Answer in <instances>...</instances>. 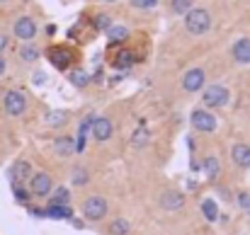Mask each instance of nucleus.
<instances>
[{
    "label": "nucleus",
    "instance_id": "f257e3e1",
    "mask_svg": "<svg viewBox=\"0 0 250 235\" xmlns=\"http://www.w3.org/2000/svg\"><path fill=\"white\" fill-rule=\"evenodd\" d=\"M185 27H187L189 34H204V32H209V27H211V17H209L207 10L194 7V10H189V12L185 15Z\"/></svg>",
    "mask_w": 250,
    "mask_h": 235
},
{
    "label": "nucleus",
    "instance_id": "f03ea898",
    "mask_svg": "<svg viewBox=\"0 0 250 235\" xmlns=\"http://www.w3.org/2000/svg\"><path fill=\"white\" fill-rule=\"evenodd\" d=\"M229 99H231V92H229L226 87H221V85H209V87L204 90V95H202V102H204V107H209V109L224 107V104H229Z\"/></svg>",
    "mask_w": 250,
    "mask_h": 235
},
{
    "label": "nucleus",
    "instance_id": "7ed1b4c3",
    "mask_svg": "<svg viewBox=\"0 0 250 235\" xmlns=\"http://www.w3.org/2000/svg\"><path fill=\"white\" fill-rule=\"evenodd\" d=\"M83 216L87 221H100V218H104L107 216V211H109V206H107V201L102 199V196H87L83 201Z\"/></svg>",
    "mask_w": 250,
    "mask_h": 235
},
{
    "label": "nucleus",
    "instance_id": "20e7f679",
    "mask_svg": "<svg viewBox=\"0 0 250 235\" xmlns=\"http://www.w3.org/2000/svg\"><path fill=\"white\" fill-rule=\"evenodd\" d=\"M192 126H194L197 131H202V134H211V131L216 129V119H214V114H209L207 109H194V112H192Z\"/></svg>",
    "mask_w": 250,
    "mask_h": 235
},
{
    "label": "nucleus",
    "instance_id": "39448f33",
    "mask_svg": "<svg viewBox=\"0 0 250 235\" xmlns=\"http://www.w3.org/2000/svg\"><path fill=\"white\" fill-rule=\"evenodd\" d=\"M24 107H27V99H24L22 92H17V90L5 92V112H7L10 117H20V114L24 112Z\"/></svg>",
    "mask_w": 250,
    "mask_h": 235
},
{
    "label": "nucleus",
    "instance_id": "423d86ee",
    "mask_svg": "<svg viewBox=\"0 0 250 235\" xmlns=\"http://www.w3.org/2000/svg\"><path fill=\"white\" fill-rule=\"evenodd\" d=\"M29 192L34 196H49L51 194V177L46 172H37L29 179Z\"/></svg>",
    "mask_w": 250,
    "mask_h": 235
},
{
    "label": "nucleus",
    "instance_id": "0eeeda50",
    "mask_svg": "<svg viewBox=\"0 0 250 235\" xmlns=\"http://www.w3.org/2000/svg\"><path fill=\"white\" fill-rule=\"evenodd\" d=\"M92 138L95 141H109L112 138V134H114V126H112V121L109 119H104V117H97V119H92Z\"/></svg>",
    "mask_w": 250,
    "mask_h": 235
},
{
    "label": "nucleus",
    "instance_id": "6e6552de",
    "mask_svg": "<svg viewBox=\"0 0 250 235\" xmlns=\"http://www.w3.org/2000/svg\"><path fill=\"white\" fill-rule=\"evenodd\" d=\"M202 87H204V71L202 68H192V71L185 73V78H182L185 92H199Z\"/></svg>",
    "mask_w": 250,
    "mask_h": 235
},
{
    "label": "nucleus",
    "instance_id": "1a4fd4ad",
    "mask_svg": "<svg viewBox=\"0 0 250 235\" xmlns=\"http://www.w3.org/2000/svg\"><path fill=\"white\" fill-rule=\"evenodd\" d=\"M161 206H163L166 211H182L185 196H182L180 192H175V189H167V192L161 194Z\"/></svg>",
    "mask_w": 250,
    "mask_h": 235
},
{
    "label": "nucleus",
    "instance_id": "9d476101",
    "mask_svg": "<svg viewBox=\"0 0 250 235\" xmlns=\"http://www.w3.org/2000/svg\"><path fill=\"white\" fill-rule=\"evenodd\" d=\"M34 34H37V24H34L32 17H20L15 22V37L29 41V39H34Z\"/></svg>",
    "mask_w": 250,
    "mask_h": 235
},
{
    "label": "nucleus",
    "instance_id": "9b49d317",
    "mask_svg": "<svg viewBox=\"0 0 250 235\" xmlns=\"http://www.w3.org/2000/svg\"><path fill=\"white\" fill-rule=\"evenodd\" d=\"M49 61H51L56 68L66 71V68L71 66L73 56H71V51H68V49H63V46H56V49H49Z\"/></svg>",
    "mask_w": 250,
    "mask_h": 235
},
{
    "label": "nucleus",
    "instance_id": "f8f14e48",
    "mask_svg": "<svg viewBox=\"0 0 250 235\" xmlns=\"http://www.w3.org/2000/svg\"><path fill=\"white\" fill-rule=\"evenodd\" d=\"M51 148H54L56 156H61V157H68V156L76 153V143H73L71 136H59V138H54Z\"/></svg>",
    "mask_w": 250,
    "mask_h": 235
},
{
    "label": "nucleus",
    "instance_id": "ddd939ff",
    "mask_svg": "<svg viewBox=\"0 0 250 235\" xmlns=\"http://www.w3.org/2000/svg\"><path fill=\"white\" fill-rule=\"evenodd\" d=\"M231 157L238 167H250V146L246 143H236L233 151H231Z\"/></svg>",
    "mask_w": 250,
    "mask_h": 235
},
{
    "label": "nucleus",
    "instance_id": "4468645a",
    "mask_svg": "<svg viewBox=\"0 0 250 235\" xmlns=\"http://www.w3.org/2000/svg\"><path fill=\"white\" fill-rule=\"evenodd\" d=\"M233 59L238 63H250V39H238L233 44Z\"/></svg>",
    "mask_w": 250,
    "mask_h": 235
},
{
    "label": "nucleus",
    "instance_id": "2eb2a0df",
    "mask_svg": "<svg viewBox=\"0 0 250 235\" xmlns=\"http://www.w3.org/2000/svg\"><path fill=\"white\" fill-rule=\"evenodd\" d=\"M44 216H49V218H73V211L68 209V206H59V204H51L46 211H44Z\"/></svg>",
    "mask_w": 250,
    "mask_h": 235
},
{
    "label": "nucleus",
    "instance_id": "dca6fc26",
    "mask_svg": "<svg viewBox=\"0 0 250 235\" xmlns=\"http://www.w3.org/2000/svg\"><path fill=\"white\" fill-rule=\"evenodd\" d=\"M29 172H32L29 162L20 160V162H15V167H12V179H15V182H22V179H27V177H29Z\"/></svg>",
    "mask_w": 250,
    "mask_h": 235
},
{
    "label": "nucleus",
    "instance_id": "f3484780",
    "mask_svg": "<svg viewBox=\"0 0 250 235\" xmlns=\"http://www.w3.org/2000/svg\"><path fill=\"white\" fill-rule=\"evenodd\" d=\"M202 214H204L207 221H216V218H219V206H216V201H214V199H204V201H202Z\"/></svg>",
    "mask_w": 250,
    "mask_h": 235
},
{
    "label": "nucleus",
    "instance_id": "a211bd4d",
    "mask_svg": "<svg viewBox=\"0 0 250 235\" xmlns=\"http://www.w3.org/2000/svg\"><path fill=\"white\" fill-rule=\"evenodd\" d=\"M107 37H109L112 44H122V41L129 37V29H126V27H114V24H112V27L107 29Z\"/></svg>",
    "mask_w": 250,
    "mask_h": 235
},
{
    "label": "nucleus",
    "instance_id": "6ab92c4d",
    "mask_svg": "<svg viewBox=\"0 0 250 235\" xmlns=\"http://www.w3.org/2000/svg\"><path fill=\"white\" fill-rule=\"evenodd\" d=\"M129 231H131V223L126 218H117L109 226V235H129Z\"/></svg>",
    "mask_w": 250,
    "mask_h": 235
},
{
    "label": "nucleus",
    "instance_id": "aec40b11",
    "mask_svg": "<svg viewBox=\"0 0 250 235\" xmlns=\"http://www.w3.org/2000/svg\"><path fill=\"white\" fill-rule=\"evenodd\" d=\"M204 175L214 182L219 177V160L216 157H204Z\"/></svg>",
    "mask_w": 250,
    "mask_h": 235
},
{
    "label": "nucleus",
    "instance_id": "412c9836",
    "mask_svg": "<svg viewBox=\"0 0 250 235\" xmlns=\"http://www.w3.org/2000/svg\"><path fill=\"white\" fill-rule=\"evenodd\" d=\"M90 179V172L85 170V167H76L73 172H71V182L76 184V187H81V184H85Z\"/></svg>",
    "mask_w": 250,
    "mask_h": 235
},
{
    "label": "nucleus",
    "instance_id": "4be33fe9",
    "mask_svg": "<svg viewBox=\"0 0 250 235\" xmlns=\"http://www.w3.org/2000/svg\"><path fill=\"white\" fill-rule=\"evenodd\" d=\"M68 199H71V192H68L66 187H59V189L54 192V199H51V204H59V206H66V204H68Z\"/></svg>",
    "mask_w": 250,
    "mask_h": 235
},
{
    "label": "nucleus",
    "instance_id": "5701e85b",
    "mask_svg": "<svg viewBox=\"0 0 250 235\" xmlns=\"http://www.w3.org/2000/svg\"><path fill=\"white\" fill-rule=\"evenodd\" d=\"M71 82H73L76 87H85V85L90 82V78H87V73H85V71H81V68H76V71L71 73Z\"/></svg>",
    "mask_w": 250,
    "mask_h": 235
},
{
    "label": "nucleus",
    "instance_id": "b1692460",
    "mask_svg": "<svg viewBox=\"0 0 250 235\" xmlns=\"http://www.w3.org/2000/svg\"><path fill=\"white\" fill-rule=\"evenodd\" d=\"M189 10H192V0H172V12L187 15Z\"/></svg>",
    "mask_w": 250,
    "mask_h": 235
},
{
    "label": "nucleus",
    "instance_id": "393cba45",
    "mask_svg": "<svg viewBox=\"0 0 250 235\" xmlns=\"http://www.w3.org/2000/svg\"><path fill=\"white\" fill-rule=\"evenodd\" d=\"M20 56H22L24 61H37V59H39V51H37V46H32V44H27V46H22V51H20Z\"/></svg>",
    "mask_w": 250,
    "mask_h": 235
},
{
    "label": "nucleus",
    "instance_id": "a878e982",
    "mask_svg": "<svg viewBox=\"0 0 250 235\" xmlns=\"http://www.w3.org/2000/svg\"><path fill=\"white\" fill-rule=\"evenodd\" d=\"M148 138H151V134H148L146 129H139V131H136V136L131 138V146H136V148H141V146H144V143H146Z\"/></svg>",
    "mask_w": 250,
    "mask_h": 235
},
{
    "label": "nucleus",
    "instance_id": "bb28decb",
    "mask_svg": "<svg viewBox=\"0 0 250 235\" xmlns=\"http://www.w3.org/2000/svg\"><path fill=\"white\" fill-rule=\"evenodd\" d=\"M114 63H117L119 68H126V66H131V63H134V56H131L129 51H122V54L117 56V61H114Z\"/></svg>",
    "mask_w": 250,
    "mask_h": 235
},
{
    "label": "nucleus",
    "instance_id": "cd10ccee",
    "mask_svg": "<svg viewBox=\"0 0 250 235\" xmlns=\"http://www.w3.org/2000/svg\"><path fill=\"white\" fill-rule=\"evenodd\" d=\"M46 121H49V124H56V126H59V124H63V121H66V117H63V112H54V114H51V117H49Z\"/></svg>",
    "mask_w": 250,
    "mask_h": 235
},
{
    "label": "nucleus",
    "instance_id": "c85d7f7f",
    "mask_svg": "<svg viewBox=\"0 0 250 235\" xmlns=\"http://www.w3.org/2000/svg\"><path fill=\"white\" fill-rule=\"evenodd\" d=\"M109 24H112L109 15H100V17H97V27H100V29H109Z\"/></svg>",
    "mask_w": 250,
    "mask_h": 235
},
{
    "label": "nucleus",
    "instance_id": "c756f323",
    "mask_svg": "<svg viewBox=\"0 0 250 235\" xmlns=\"http://www.w3.org/2000/svg\"><path fill=\"white\" fill-rule=\"evenodd\" d=\"M158 0H131V5L134 7H153Z\"/></svg>",
    "mask_w": 250,
    "mask_h": 235
},
{
    "label": "nucleus",
    "instance_id": "7c9ffc66",
    "mask_svg": "<svg viewBox=\"0 0 250 235\" xmlns=\"http://www.w3.org/2000/svg\"><path fill=\"white\" fill-rule=\"evenodd\" d=\"M15 196H17L20 201H27V199H29V194H27V192H24L20 184H15Z\"/></svg>",
    "mask_w": 250,
    "mask_h": 235
},
{
    "label": "nucleus",
    "instance_id": "2f4dec72",
    "mask_svg": "<svg viewBox=\"0 0 250 235\" xmlns=\"http://www.w3.org/2000/svg\"><path fill=\"white\" fill-rule=\"evenodd\" d=\"M5 46H7V37H5V34H0V51H2Z\"/></svg>",
    "mask_w": 250,
    "mask_h": 235
},
{
    "label": "nucleus",
    "instance_id": "473e14b6",
    "mask_svg": "<svg viewBox=\"0 0 250 235\" xmlns=\"http://www.w3.org/2000/svg\"><path fill=\"white\" fill-rule=\"evenodd\" d=\"M2 71H5V63H2V59H0V73H2Z\"/></svg>",
    "mask_w": 250,
    "mask_h": 235
},
{
    "label": "nucleus",
    "instance_id": "72a5a7b5",
    "mask_svg": "<svg viewBox=\"0 0 250 235\" xmlns=\"http://www.w3.org/2000/svg\"><path fill=\"white\" fill-rule=\"evenodd\" d=\"M246 211H248V214H250V201H248V209H246Z\"/></svg>",
    "mask_w": 250,
    "mask_h": 235
},
{
    "label": "nucleus",
    "instance_id": "f704fd0d",
    "mask_svg": "<svg viewBox=\"0 0 250 235\" xmlns=\"http://www.w3.org/2000/svg\"><path fill=\"white\" fill-rule=\"evenodd\" d=\"M104 2H114V0H104Z\"/></svg>",
    "mask_w": 250,
    "mask_h": 235
}]
</instances>
